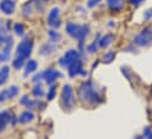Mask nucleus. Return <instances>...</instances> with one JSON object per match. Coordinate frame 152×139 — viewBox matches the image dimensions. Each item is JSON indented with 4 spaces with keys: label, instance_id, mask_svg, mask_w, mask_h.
Wrapping results in <instances>:
<instances>
[{
    "label": "nucleus",
    "instance_id": "obj_19",
    "mask_svg": "<svg viewBox=\"0 0 152 139\" xmlns=\"http://www.w3.org/2000/svg\"><path fill=\"white\" fill-rule=\"evenodd\" d=\"M8 77H10V67L5 66V67L0 70V86L4 85L7 81Z\"/></svg>",
    "mask_w": 152,
    "mask_h": 139
},
{
    "label": "nucleus",
    "instance_id": "obj_7",
    "mask_svg": "<svg viewBox=\"0 0 152 139\" xmlns=\"http://www.w3.org/2000/svg\"><path fill=\"white\" fill-rule=\"evenodd\" d=\"M47 24L52 27H59L61 25V19H60V10L58 7H53L47 17Z\"/></svg>",
    "mask_w": 152,
    "mask_h": 139
},
{
    "label": "nucleus",
    "instance_id": "obj_8",
    "mask_svg": "<svg viewBox=\"0 0 152 139\" xmlns=\"http://www.w3.org/2000/svg\"><path fill=\"white\" fill-rule=\"evenodd\" d=\"M12 46H13V39H12V37H8V39L2 45V47H0V63L1 61H7L10 59Z\"/></svg>",
    "mask_w": 152,
    "mask_h": 139
},
{
    "label": "nucleus",
    "instance_id": "obj_3",
    "mask_svg": "<svg viewBox=\"0 0 152 139\" xmlns=\"http://www.w3.org/2000/svg\"><path fill=\"white\" fill-rule=\"evenodd\" d=\"M134 44L139 47H146L152 44V29L146 27L140 31L134 38Z\"/></svg>",
    "mask_w": 152,
    "mask_h": 139
},
{
    "label": "nucleus",
    "instance_id": "obj_20",
    "mask_svg": "<svg viewBox=\"0 0 152 139\" xmlns=\"http://www.w3.org/2000/svg\"><path fill=\"white\" fill-rule=\"evenodd\" d=\"M114 57H115V53H113V52H107V53H105V54L103 56L102 61L105 63V64H110L114 59Z\"/></svg>",
    "mask_w": 152,
    "mask_h": 139
},
{
    "label": "nucleus",
    "instance_id": "obj_12",
    "mask_svg": "<svg viewBox=\"0 0 152 139\" xmlns=\"http://www.w3.org/2000/svg\"><path fill=\"white\" fill-rule=\"evenodd\" d=\"M0 11L7 15H11L15 11V2L14 0H2L0 2Z\"/></svg>",
    "mask_w": 152,
    "mask_h": 139
},
{
    "label": "nucleus",
    "instance_id": "obj_16",
    "mask_svg": "<svg viewBox=\"0 0 152 139\" xmlns=\"http://www.w3.org/2000/svg\"><path fill=\"white\" fill-rule=\"evenodd\" d=\"M33 119H34V114H33L31 111H25V112H23V113L19 116L18 121H19L20 124H27V123L32 121Z\"/></svg>",
    "mask_w": 152,
    "mask_h": 139
},
{
    "label": "nucleus",
    "instance_id": "obj_31",
    "mask_svg": "<svg viewBox=\"0 0 152 139\" xmlns=\"http://www.w3.org/2000/svg\"><path fill=\"white\" fill-rule=\"evenodd\" d=\"M136 139H145V137L144 136H139V137H137Z\"/></svg>",
    "mask_w": 152,
    "mask_h": 139
},
{
    "label": "nucleus",
    "instance_id": "obj_25",
    "mask_svg": "<svg viewBox=\"0 0 152 139\" xmlns=\"http://www.w3.org/2000/svg\"><path fill=\"white\" fill-rule=\"evenodd\" d=\"M48 35H50V38H51V40L52 41H58V40H60V34L59 33H57L56 31H48Z\"/></svg>",
    "mask_w": 152,
    "mask_h": 139
},
{
    "label": "nucleus",
    "instance_id": "obj_9",
    "mask_svg": "<svg viewBox=\"0 0 152 139\" xmlns=\"http://www.w3.org/2000/svg\"><path fill=\"white\" fill-rule=\"evenodd\" d=\"M41 74H42V79H44V80L46 81V84H48V85H52L54 81H57L58 78L61 77V73L56 69L46 70V71H45L44 73H41Z\"/></svg>",
    "mask_w": 152,
    "mask_h": 139
},
{
    "label": "nucleus",
    "instance_id": "obj_4",
    "mask_svg": "<svg viewBox=\"0 0 152 139\" xmlns=\"http://www.w3.org/2000/svg\"><path fill=\"white\" fill-rule=\"evenodd\" d=\"M61 104L65 110H72L75 106V96H73V90L70 85H65L63 87L61 92Z\"/></svg>",
    "mask_w": 152,
    "mask_h": 139
},
{
    "label": "nucleus",
    "instance_id": "obj_29",
    "mask_svg": "<svg viewBox=\"0 0 152 139\" xmlns=\"http://www.w3.org/2000/svg\"><path fill=\"white\" fill-rule=\"evenodd\" d=\"M144 17H145L146 19H149L150 17H152V10H148V11L145 12V14H144Z\"/></svg>",
    "mask_w": 152,
    "mask_h": 139
},
{
    "label": "nucleus",
    "instance_id": "obj_5",
    "mask_svg": "<svg viewBox=\"0 0 152 139\" xmlns=\"http://www.w3.org/2000/svg\"><path fill=\"white\" fill-rule=\"evenodd\" d=\"M32 50H33V41H32V39H25L17 47V57H20V58L26 60L31 56Z\"/></svg>",
    "mask_w": 152,
    "mask_h": 139
},
{
    "label": "nucleus",
    "instance_id": "obj_18",
    "mask_svg": "<svg viewBox=\"0 0 152 139\" xmlns=\"http://www.w3.org/2000/svg\"><path fill=\"white\" fill-rule=\"evenodd\" d=\"M21 104L26 105L27 107H31V108H37L38 106H41V107H44V106H45L44 103H40V102H38V100L33 102V100L28 99V97H24V98L21 99Z\"/></svg>",
    "mask_w": 152,
    "mask_h": 139
},
{
    "label": "nucleus",
    "instance_id": "obj_6",
    "mask_svg": "<svg viewBox=\"0 0 152 139\" xmlns=\"http://www.w3.org/2000/svg\"><path fill=\"white\" fill-rule=\"evenodd\" d=\"M80 58V54L77 50H69L59 60V64L64 67H69L72 63H75L77 59Z\"/></svg>",
    "mask_w": 152,
    "mask_h": 139
},
{
    "label": "nucleus",
    "instance_id": "obj_17",
    "mask_svg": "<svg viewBox=\"0 0 152 139\" xmlns=\"http://www.w3.org/2000/svg\"><path fill=\"white\" fill-rule=\"evenodd\" d=\"M37 69H38V63H37L36 60H32V59L28 60V61L26 63V66H25V73H24V75L27 77L28 74L33 73Z\"/></svg>",
    "mask_w": 152,
    "mask_h": 139
},
{
    "label": "nucleus",
    "instance_id": "obj_13",
    "mask_svg": "<svg viewBox=\"0 0 152 139\" xmlns=\"http://www.w3.org/2000/svg\"><path fill=\"white\" fill-rule=\"evenodd\" d=\"M12 120V114L8 111L0 112V132H2Z\"/></svg>",
    "mask_w": 152,
    "mask_h": 139
},
{
    "label": "nucleus",
    "instance_id": "obj_28",
    "mask_svg": "<svg viewBox=\"0 0 152 139\" xmlns=\"http://www.w3.org/2000/svg\"><path fill=\"white\" fill-rule=\"evenodd\" d=\"M130 2H131L133 6H136V7H137V6H139V5L143 2V0H130Z\"/></svg>",
    "mask_w": 152,
    "mask_h": 139
},
{
    "label": "nucleus",
    "instance_id": "obj_30",
    "mask_svg": "<svg viewBox=\"0 0 152 139\" xmlns=\"http://www.w3.org/2000/svg\"><path fill=\"white\" fill-rule=\"evenodd\" d=\"M88 51H90V52H94V51H96V45L92 44V45L88 47Z\"/></svg>",
    "mask_w": 152,
    "mask_h": 139
},
{
    "label": "nucleus",
    "instance_id": "obj_21",
    "mask_svg": "<svg viewBox=\"0 0 152 139\" xmlns=\"http://www.w3.org/2000/svg\"><path fill=\"white\" fill-rule=\"evenodd\" d=\"M24 65H25V59H23L20 57H17L14 59V61H13V66H14V69L17 70H20Z\"/></svg>",
    "mask_w": 152,
    "mask_h": 139
},
{
    "label": "nucleus",
    "instance_id": "obj_14",
    "mask_svg": "<svg viewBox=\"0 0 152 139\" xmlns=\"http://www.w3.org/2000/svg\"><path fill=\"white\" fill-rule=\"evenodd\" d=\"M125 0H107V6L112 12H119L124 8Z\"/></svg>",
    "mask_w": 152,
    "mask_h": 139
},
{
    "label": "nucleus",
    "instance_id": "obj_27",
    "mask_svg": "<svg viewBox=\"0 0 152 139\" xmlns=\"http://www.w3.org/2000/svg\"><path fill=\"white\" fill-rule=\"evenodd\" d=\"M99 1H100V0H90L88 4H87V6H88V7H93V6H96Z\"/></svg>",
    "mask_w": 152,
    "mask_h": 139
},
{
    "label": "nucleus",
    "instance_id": "obj_10",
    "mask_svg": "<svg viewBox=\"0 0 152 139\" xmlns=\"http://www.w3.org/2000/svg\"><path fill=\"white\" fill-rule=\"evenodd\" d=\"M18 93H19V87L18 86H11V87L1 91L0 92V103H4L8 99L14 98Z\"/></svg>",
    "mask_w": 152,
    "mask_h": 139
},
{
    "label": "nucleus",
    "instance_id": "obj_15",
    "mask_svg": "<svg viewBox=\"0 0 152 139\" xmlns=\"http://www.w3.org/2000/svg\"><path fill=\"white\" fill-rule=\"evenodd\" d=\"M113 40H114L113 34H105L103 38H100V40L98 41V45L102 48H106V47H109L113 42Z\"/></svg>",
    "mask_w": 152,
    "mask_h": 139
},
{
    "label": "nucleus",
    "instance_id": "obj_2",
    "mask_svg": "<svg viewBox=\"0 0 152 139\" xmlns=\"http://www.w3.org/2000/svg\"><path fill=\"white\" fill-rule=\"evenodd\" d=\"M66 32L72 38L78 39L79 42H83L90 32V27H88V25H78L75 23H67L66 24Z\"/></svg>",
    "mask_w": 152,
    "mask_h": 139
},
{
    "label": "nucleus",
    "instance_id": "obj_22",
    "mask_svg": "<svg viewBox=\"0 0 152 139\" xmlns=\"http://www.w3.org/2000/svg\"><path fill=\"white\" fill-rule=\"evenodd\" d=\"M32 93H33V96H34V97L40 98V97H42V96H44V90H42V87H41L40 85H37V86H34V89H33Z\"/></svg>",
    "mask_w": 152,
    "mask_h": 139
},
{
    "label": "nucleus",
    "instance_id": "obj_32",
    "mask_svg": "<svg viewBox=\"0 0 152 139\" xmlns=\"http://www.w3.org/2000/svg\"><path fill=\"white\" fill-rule=\"evenodd\" d=\"M46 1H48V0H46Z\"/></svg>",
    "mask_w": 152,
    "mask_h": 139
},
{
    "label": "nucleus",
    "instance_id": "obj_23",
    "mask_svg": "<svg viewBox=\"0 0 152 139\" xmlns=\"http://www.w3.org/2000/svg\"><path fill=\"white\" fill-rule=\"evenodd\" d=\"M14 32L17 33L18 35H24L25 33V27H24V25L23 24H15L14 25Z\"/></svg>",
    "mask_w": 152,
    "mask_h": 139
},
{
    "label": "nucleus",
    "instance_id": "obj_24",
    "mask_svg": "<svg viewBox=\"0 0 152 139\" xmlns=\"http://www.w3.org/2000/svg\"><path fill=\"white\" fill-rule=\"evenodd\" d=\"M56 94H57V87H56V86H52V87L48 90V92H47V98H48V100H53V99L56 98Z\"/></svg>",
    "mask_w": 152,
    "mask_h": 139
},
{
    "label": "nucleus",
    "instance_id": "obj_26",
    "mask_svg": "<svg viewBox=\"0 0 152 139\" xmlns=\"http://www.w3.org/2000/svg\"><path fill=\"white\" fill-rule=\"evenodd\" d=\"M143 136L145 137V139H152V130L150 127H146V129L144 130Z\"/></svg>",
    "mask_w": 152,
    "mask_h": 139
},
{
    "label": "nucleus",
    "instance_id": "obj_1",
    "mask_svg": "<svg viewBox=\"0 0 152 139\" xmlns=\"http://www.w3.org/2000/svg\"><path fill=\"white\" fill-rule=\"evenodd\" d=\"M78 94L79 98L81 99V102L84 103H98L102 102V97L100 94L97 92V90L94 89L92 81H86L84 84H81V86L78 90Z\"/></svg>",
    "mask_w": 152,
    "mask_h": 139
},
{
    "label": "nucleus",
    "instance_id": "obj_11",
    "mask_svg": "<svg viewBox=\"0 0 152 139\" xmlns=\"http://www.w3.org/2000/svg\"><path fill=\"white\" fill-rule=\"evenodd\" d=\"M79 74H86V72L83 69V63L79 59H77L75 63H72L70 66H69V75L70 77H76V75H79Z\"/></svg>",
    "mask_w": 152,
    "mask_h": 139
}]
</instances>
